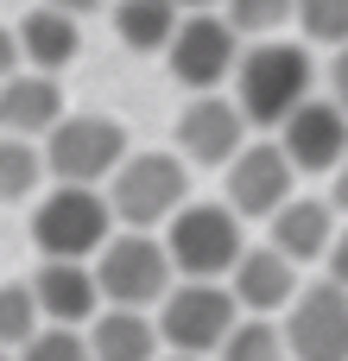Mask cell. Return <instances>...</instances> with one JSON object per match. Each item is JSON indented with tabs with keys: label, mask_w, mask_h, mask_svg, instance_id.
Masks as SVG:
<instances>
[{
	"label": "cell",
	"mask_w": 348,
	"mask_h": 361,
	"mask_svg": "<svg viewBox=\"0 0 348 361\" xmlns=\"http://www.w3.org/2000/svg\"><path fill=\"white\" fill-rule=\"evenodd\" d=\"M317 89V63L304 44H285V38H260L254 51H241L235 63V102L254 127H285Z\"/></svg>",
	"instance_id": "1"
},
{
	"label": "cell",
	"mask_w": 348,
	"mask_h": 361,
	"mask_svg": "<svg viewBox=\"0 0 348 361\" xmlns=\"http://www.w3.org/2000/svg\"><path fill=\"white\" fill-rule=\"evenodd\" d=\"M95 279H101V305H133V311H159L165 292L178 286L171 247L152 228H120L108 235V247L95 254Z\"/></svg>",
	"instance_id": "2"
},
{
	"label": "cell",
	"mask_w": 348,
	"mask_h": 361,
	"mask_svg": "<svg viewBox=\"0 0 348 361\" xmlns=\"http://www.w3.org/2000/svg\"><path fill=\"white\" fill-rule=\"evenodd\" d=\"M108 203L120 228H165L190 203L184 152H127L120 171L108 178Z\"/></svg>",
	"instance_id": "3"
},
{
	"label": "cell",
	"mask_w": 348,
	"mask_h": 361,
	"mask_svg": "<svg viewBox=\"0 0 348 361\" xmlns=\"http://www.w3.org/2000/svg\"><path fill=\"white\" fill-rule=\"evenodd\" d=\"M114 235V203L95 184H57L32 209V241L44 260H95Z\"/></svg>",
	"instance_id": "4"
},
{
	"label": "cell",
	"mask_w": 348,
	"mask_h": 361,
	"mask_svg": "<svg viewBox=\"0 0 348 361\" xmlns=\"http://www.w3.org/2000/svg\"><path fill=\"white\" fill-rule=\"evenodd\" d=\"M241 324V298L228 279H178L159 305V336L178 355H216Z\"/></svg>",
	"instance_id": "5"
},
{
	"label": "cell",
	"mask_w": 348,
	"mask_h": 361,
	"mask_svg": "<svg viewBox=\"0 0 348 361\" xmlns=\"http://www.w3.org/2000/svg\"><path fill=\"white\" fill-rule=\"evenodd\" d=\"M165 247H171L178 279H228L235 260L247 254L241 247V216L228 203H184L165 222Z\"/></svg>",
	"instance_id": "6"
},
{
	"label": "cell",
	"mask_w": 348,
	"mask_h": 361,
	"mask_svg": "<svg viewBox=\"0 0 348 361\" xmlns=\"http://www.w3.org/2000/svg\"><path fill=\"white\" fill-rule=\"evenodd\" d=\"M127 159V127L108 114H63L44 133V171L57 184H108Z\"/></svg>",
	"instance_id": "7"
},
{
	"label": "cell",
	"mask_w": 348,
	"mask_h": 361,
	"mask_svg": "<svg viewBox=\"0 0 348 361\" xmlns=\"http://www.w3.org/2000/svg\"><path fill=\"white\" fill-rule=\"evenodd\" d=\"M292 178H298V165L285 159L279 140L241 146V152L222 165V203H228L241 222H273V216L292 203Z\"/></svg>",
	"instance_id": "8"
},
{
	"label": "cell",
	"mask_w": 348,
	"mask_h": 361,
	"mask_svg": "<svg viewBox=\"0 0 348 361\" xmlns=\"http://www.w3.org/2000/svg\"><path fill=\"white\" fill-rule=\"evenodd\" d=\"M165 63H171V76H178L184 89L203 95V89H216V82L235 76V63H241V32L228 25V13H203V6H197V13L178 25Z\"/></svg>",
	"instance_id": "9"
},
{
	"label": "cell",
	"mask_w": 348,
	"mask_h": 361,
	"mask_svg": "<svg viewBox=\"0 0 348 361\" xmlns=\"http://www.w3.org/2000/svg\"><path fill=\"white\" fill-rule=\"evenodd\" d=\"M285 349L292 361H348V286L317 279L285 305Z\"/></svg>",
	"instance_id": "10"
},
{
	"label": "cell",
	"mask_w": 348,
	"mask_h": 361,
	"mask_svg": "<svg viewBox=\"0 0 348 361\" xmlns=\"http://www.w3.org/2000/svg\"><path fill=\"white\" fill-rule=\"evenodd\" d=\"M247 114H241V102L235 95H216V89H203V95H190L184 102V114H178V152L190 159V165H228L241 146H247Z\"/></svg>",
	"instance_id": "11"
},
{
	"label": "cell",
	"mask_w": 348,
	"mask_h": 361,
	"mask_svg": "<svg viewBox=\"0 0 348 361\" xmlns=\"http://www.w3.org/2000/svg\"><path fill=\"white\" fill-rule=\"evenodd\" d=\"M279 146L298 171H336L348 159V108L336 95H311L285 127H279Z\"/></svg>",
	"instance_id": "12"
},
{
	"label": "cell",
	"mask_w": 348,
	"mask_h": 361,
	"mask_svg": "<svg viewBox=\"0 0 348 361\" xmlns=\"http://www.w3.org/2000/svg\"><path fill=\"white\" fill-rule=\"evenodd\" d=\"M228 292L241 298V311L273 317V311H285V305L304 292V286H298V260L279 254L273 241H266V247H247V254L235 260V273H228Z\"/></svg>",
	"instance_id": "13"
},
{
	"label": "cell",
	"mask_w": 348,
	"mask_h": 361,
	"mask_svg": "<svg viewBox=\"0 0 348 361\" xmlns=\"http://www.w3.org/2000/svg\"><path fill=\"white\" fill-rule=\"evenodd\" d=\"M57 121H63V89H57L51 70H13L0 82V133L44 140Z\"/></svg>",
	"instance_id": "14"
},
{
	"label": "cell",
	"mask_w": 348,
	"mask_h": 361,
	"mask_svg": "<svg viewBox=\"0 0 348 361\" xmlns=\"http://www.w3.org/2000/svg\"><path fill=\"white\" fill-rule=\"evenodd\" d=\"M32 292H38V311L51 324H70V330L101 311V279H95L89 260H44L38 279H32Z\"/></svg>",
	"instance_id": "15"
},
{
	"label": "cell",
	"mask_w": 348,
	"mask_h": 361,
	"mask_svg": "<svg viewBox=\"0 0 348 361\" xmlns=\"http://www.w3.org/2000/svg\"><path fill=\"white\" fill-rule=\"evenodd\" d=\"M266 241H273L279 254H292L298 267H304V260H323L330 241H336V203H330V197H292V203L266 222Z\"/></svg>",
	"instance_id": "16"
},
{
	"label": "cell",
	"mask_w": 348,
	"mask_h": 361,
	"mask_svg": "<svg viewBox=\"0 0 348 361\" xmlns=\"http://www.w3.org/2000/svg\"><path fill=\"white\" fill-rule=\"evenodd\" d=\"M165 336H159V317L133 311V305H108L89 317V355L95 361H159Z\"/></svg>",
	"instance_id": "17"
},
{
	"label": "cell",
	"mask_w": 348,
	"mask_h": 361,
	"mask_svg": "<svg viewBox=\"0 0 348 361\" xmlns=\"http://www.w3.org/2000/svg\"><path fill=\"white\" fill-rule=\"evenodd\" d=\"M13 32H19V57H25L32 70H51V76H57L63 63H76V51H82V19L63 13V6H51V0L32 6Z\"/></svg>",
	"instance_id": "18"
},
{
	"label": "cell",
	"mask_w": 348,
	"mask_h": 361,
	"mask_svg": "<svg viewBox=\"0 0 348 361\" xmlns=\"http://www.w3.org/2000/svg\"><path fill=\"white\" fill-rule=\"evenodd\" d=\"M178 25H184L178 0H114V32L127 51H171Z\"/></svg>",
	"instance_id": "19"
},
{
	"label": "cell",
	"mask_w": 348,
	"mask_h": 361,
	"mask_svg": "<svg viewBox=\"0 0 348 361\" xmlns=\"http://www.w3.org/2000/svg\"><path fill=\"white\" fill-rule=\"evenodd\" d=\"M38 292H32V279L19 286V279H6L0 286V349H25L32 336H38Z\"/></svg>",
	"instance_id": "20"
},
{
	"label": "cell",
	"mask_w": 348,
	"mask_h": 361,
	"mask_svg": "<svg viewBox=\"0 0 348 361\" xmlns=\"http://www.w3.org/2000/svg\"><path fill=\"white\" fill-rule=\"evenodd\" d=\"M38 171H44L38 146H32V140H19V133H6V140H0V203L32 197V190H38Z\"/></svg>",
	"instance_id": "21"
},
{
	"label": "cell",
	"mask_w": 348,
	"mask_h": 361,
	"mask_svg": "<svg viewBox=\"0 0 348 361\" xmlns=\"http://www.w3.org/2000/svg\"><path fill=\"white\" fill-rule=\"evenodd\" d=\"M216 361H292V349H285V330H273L266 317H247V324H235V336L216 349Z\"/></svg>",
	"instance_id": "22"
},
{
	"label": "cell",
	"mask_w": 348,
	"mask_h": 361,
	"mask_svg": "<svg viewBox=\"0 0 348 361\" xmlns=\"http://www.w3.org/2000/svg\"><path fill=\"white\" fill-rule=\"evenodd\" d=\"M222 13H228V25L241 38H266L298 13V0H222Z\"/></svg>",
	"instance_id": "23"
},
{
	"label": "cell",
	"mask_w": 348,
	"mask_h": 361,
	"mask_svg": "<svg viewBox=\"0 0 348 361\" xmlns=\"http://www.w3.org/2000/svg\"><path fill=\"white\" fill-rule=\"evenodd\" d=\"M298 25L317 44H348V0H298Z\"/></svg>",
	"instance_id": "24"
},
{
	"label": "cell",
	"mask_w": 348,
	"mask_h": 361,
	"mask_svg": "<svg viewBox=\"0 0 348 361\" xmlns=\"http://www.w3.org/2000/svg\"><path fill=\"white\" fill-rule=\"evenodd\" d=\"M19 361H95V355H89V336H76L70 324H51L19 349Z\"/></svg>",
	"instance_id": "25"
},
{
	"label": "cell",
	"mask_w": 348,
	"mask_h": 361,
	"mask_svg": "<svg viewBox=\"0 0 348 361\" xmlns=\"http://www.w3.org/2000/svg\"><path fill=\"white\" fill-rule=\"evenodd\" d=\"M323 267H330V279L348 286V222L336 228V241H330V254H323Z\"/></svg>",
	"instance_id": "26"
},
{
	"label": "cell",
	"mask_w": 348,
	"mask_h": 361,
	"mask_svg": "<svg viewBox=\"0 0 348 361\" xmlns=\"http://www.w3.org/2000/svg\"><path fill=\"white\" fill-rule=\"evenodd\" d=\"M330 95L348 108V44H336V63H330Z\"/></svg>",
	"instance_id": "27"
},
{
	"label": "cell",
	"mask_w": 348,
	"mask_h": 361,
	"mask_svg": "<svg viewBox=\"0 0 348 361\" xmlns=\"http://www.w3.org/2000/svg\"><path fill=\"white\" fill-rule=\"evenodd\" d=\"M13 70H19V32H6V25H0V82H6Z\"/></svg>",
	"instance_id": "28"
},
{
	"label": "cell",
	"mask_w": 348,
	"mask_h": 361,
	"mask_svg": "<svg viewBox=\"0 0 348 361\" xmlns=\"http://www.w3.org/2000/svg\"><path fill=\"white\" fill-rule=\"evenodd\" d=\"M330 178H336V184H330V203H336V216H348V159L330 171Z\"/></svg>",
	"instance_id": "29"
},
{
	"label": "cell",
	"mask_w": 348,
	"mask_h": 361,
	"mask_svg": "<svg viewBox=\"0 0 348 361\" xmlns=\"http://www.w3.org/2000/svg\"><path fill=\"white\" fill-rule=\"evenodd\" d=\"M51 6H63V13H76V19H89V13H95L101 0H51Z\"/></svg>",
	"instance_id": "30"
},
{
	"label": "cell",
	"mask_w": 348,
	"mask_h": 361,
	"mask_svg": "<svg viewBox=\"0 0 348 361\" xmlns=\"http://www.w3.org/2000/svg\"><path fill=\"white\" fill-rule=\"evenodd\" d=\"M159 361H203V355H178V349H171V355H159Z\"/></svg>",
	"instance_id": "31"
},
{
	"label": "cell",
	"mask_w": 348,
	"mask_h": 361,
	"mask_svg": "<svg viewBox=\"0 0 348 361\" xmlns=\"http://www.w3.org/2000/svg\"><path fill=\"white\" fill-rule=\"evenodd\" d=\"M178 6H190V13H197V6H216V0H178Z\"/></svg>",
	"instance_id": "32"
},
{
	"label": "cell",
	"mask_w": 348,
	"mask_h": 361,
	"mask_svg": "<svg viewBox=\"0 0 348 361\" xmlns=\"http://www.w3.org/2000/svg\"><path fill=\"white\" fill-rule=\"evenodd\" d=\"M0 361H19V355H13V349H0Z\"/></svg>",
	"instance_id": "33"
}]
</instances>
